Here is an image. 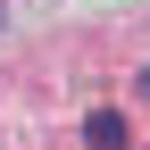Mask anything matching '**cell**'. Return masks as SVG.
<instances>
[{
	"label": "cell",
	"instance_id": "obj_1",
	"mask_svg": "<svg viewBox=\"0 0 150 150\" xmlns=\"http://www.w3.org/2000/svg\"><path fill=\"white\" fill-rule=\"evenodd\" d=\"M83 142L92 150H125V117H117V108H92V117H83Z\"/></svg>",
	"mask_w": 150,
	"mask_h": 150
},
{
	"label": "cell",
	"instance_id": "obj_2",
	"mask_svg": "<svg viewBox=\"0 0 150 150\" xmlns=\"http://www.w3.org/2000/svg\"><path fill=\"white\" fill-rule=\"evenodd\" d=\"M134 92H142V100H150V67H142V75H134Z\"/></svg>",
	"mask_w": 150,
	"mask_h": 150
},
{
	"label": "cell",
	"instance_id": "obj_3",
	"mask_svg": "<svg viewBox=\"0 0 150 150\" xmlns=\"http://www.w3.org/2000/svg\"><path fill=\"white\" fill-rule=\"evenodd\" d=\"M0 25H8V8H0Z\"/></svg>",
	"mask_w": 150,
	"mask_h": 150
}]
</instances>
